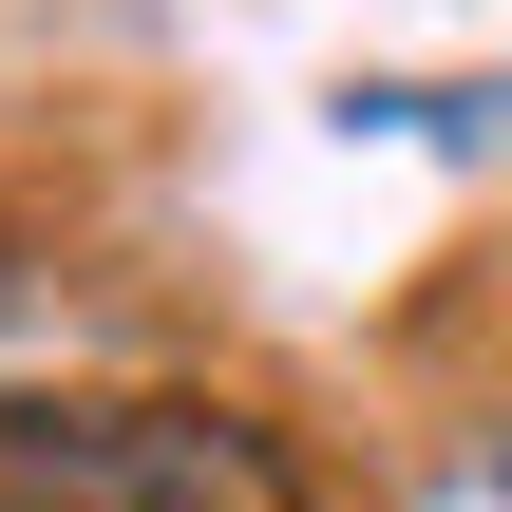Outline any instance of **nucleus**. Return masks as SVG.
Listing matches in <instances>:
<instances>
[{"mask_svg":"<svg viewBox=\"0 0 512 512\" xmlns=\"http://www.w3.org/2000/svg\"><path fill=\"white\" fill-rule=\"evenodd\" d=\"M0 512H304V456L228 399H0Z\"/></svg>","mask_w":512,"mask_h":512,"instance_id":"1","label":"nucleus"}]
</instances>
